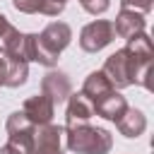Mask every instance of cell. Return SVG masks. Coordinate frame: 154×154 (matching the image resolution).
Listing matches in <instances>:
<instances>
[{
    "mask_svg": "<svg viewBox=\"0 0 154 154\" xmlns=\"http://www.w3.org/2000/svg\"><path fill=\"white\" fill-rule=\"evenodd\" d=\"M67 147L79 154H106L111 149V135L87 123L67 128Z\"/></svg>",
    "mask_w": 154,
    "mask_h": 154,
    "instance_id": "7a4b0ae2",
    "label": "cell"
},
{
    "mask_svg": "<svg viewBox=\"0 0 154 154\" xmlns=\"http://www.w3.org/2000/svg\"><path fill=\"white\" fill-rule=\"evenodd\" d=\"M60 135H63V130L55 125H48V123L36 125L31 154H60Z\"/></svg>",
    "mask_w": 154,
    "mask_h": 154,
    "instance_id": "277c9868",
    "label": "cell"
},
{
    "mask_svg": "<svg viewBox=\"0 0 154 154\" xmlns=\"http://www.w3.org/2000/svg\"><path fill=\"white\" fill-rule=\"evenodd\" d=\"M5 63H7L5 84H7V87H19V84H24V82H26V75H29L26 60H24V58H5Z\"/></svg>",
    "mask_w": 154,
    "mask_h": 154,
    "instance_id": "7c38bea8",
    "label": "cell"
},
{
    "mask_svg": "<svg viewBox=\"0 0 154 154\" xmlns=\"http://www.w3.org/2000/svg\"><path fill=\"white\" fill-rule=\"evenodd\" d=\"M5 77H7V63L5 58H0V84H5Z\"/></svg>",
    "mask_w": 154,
    "mask_h": 154,
    "instance_id": "e0dca14e",
    "label": "cell"
},
{
    "mask_svg": "<svg viewBox=\"0 0 154 154\" xmlns=\"http://www.w3.org/2000/svg\"><path fill=\"white\" fill-rule=\"evenodd\" d=\"M116 87L108 82V77L103 75V72H91L89 77H87V82H84V89H82V94L91 101V106L101 99V96H106L108 91H113Z\"/></svg>",
    "mask_w": 154,
    "mask_h": 154,
    "instance_id": "30bf717a",
    "label": "cell"
},
{
    "mask_svg": "<svg viewBox=\"0 0 154 154\" xmlns=\"http://www.w3.org/2000/svg\"><path fill=\"white\" fill-rule=\"evenodd\" d=\"M7 26H10V24H7V19H5V17H2V14H0V34H2V31H5V29H7Z\"/></svg>",
    "mask_w": 154,
    "mask_h": 154,
    "instance_id": "ac0fdd59",
    "label": "cell"
},
{
    "mask_svg": "<svg viewBox=\"0 0 154 154\" xmlns=\"http://www.w3.org/2000/svg\"><path fill=\"white\" fill-rule=\"evenodd\" d=\"M48 2H51V7H53V12L58 14V12H63V7H65V2H67V0H48Z\"/></svg>",
    "mask_w": 154,
    "mask_h": 154,
    "instance_id": "2e32d148",
    "label": "cell"
},
{
    "mask_svg": "<svg viewBox=\"0 0 154 154\" xmlns=\"http://www.w3.org/2000/svg\"><path fill=\"white\" fill-rule=\"evenodd\" d=\"M0 154H17V152H14V149H12V147H10V144H5V147H2V149H0Z\"/></svg>",
    "mask_w": 154,
    "mask_h": 154,
    "instance_id": "d6986e66",
    "label": "cell"
},
{
    "mask_svg": "<svg viewBox=\"0 0 154 154\" xmlns=\"http://www.w3.org/2000/svg\"><path fill=\"white\" fill-rule=\"evenodd\" d=\"M101 72L108 77V82L113 87H128V84H135V82L142 84V87H149L152 58L149 55H137L125 46L106 60Z\"/></svg>",
    "mask_w": 154,
    "mask_h": 154,
    "instance_id": "6da1fadb",
    "label": "cell"
},
{
    "mask_svg": "<svg viewBox=\"0 0 154 154\" xmlns=\"http://www.w3.org/2000/svg\"><path fill=\"white\" fill-rule=\"evenodd\" d=\"M22 113L26 116V120H29L31 125H46V123H51V118H53V101H51L46 94L31 96V99H26Z\"/></svg>",
    "mask_w": 154,
    "mask_h": 154,
    "instance_id": "5b68a950",
    "label": "cell"
},
{
    "mask_svg": "<svg viewBox=\"0 0 154 154\" xmlns=\"http://www.w3.org/2000/svg\"><path fill=\"white\" fill-rule=\"evenodd\" d=\"M123 10H140V12H149L152 10V0H120Z\"/></svg>",
    "mask_w": 154,
    "mask_h": 154,
    "instance_id": "9a60e30c",
    "label": "cell"
},
{
    "mask_svg": "<svg viewBox=\"0 0 154 154\" xmlns=\"http://www.w3.org/2000/svg\"><path fill=\"white\" fill-rule=\"evenodd\" d=\"M113 31L123 38H132V36L144 31V17L135 10H120V14L113 24Z\"/></svg>",
    "mask_w": 154,
    "mask_h": 154,
    "instance_id": "8992f818",
    "label": "cell"
},
{
    "mask_svg": "<svg viewBox=\"0 0 154 154\" xmlns=\"http://www.w3.org/2000/svg\"><path fill=\"white\" fill-rule=\"evenodd\" d=\"M113 24L111 22H106V19H96V22H91V24H87L84 29H82V34H79V46L84 48V51H89V53H96V51H101L103 46H108L111 41H113Z\"/></svg>",
    "mask_w": 154,
    "mask_h": 154,
    "instance_id": "3957f363",
    "label": "cell"
},
{
    "mask_svg": "<svg viewBox=\"0 0 154 154\" xmlns=\"http://www.w3.org/2000/svg\"><path fill=\"white\" fill-rule=\"evenodd\" d=\"M12 5L19 12H43V14H53V7L48 0H12Z\"/></svg>",
    "mask_w": 154,
    "mask_h": 154,
    "instance_id": "4fadbf2b",
    "label": "cell"
},
{
    "mask_svg": "<svg viewBox=\"0 0 154 154\" xmlns=\"http://www.w3.org/2000/svg\"><path fill=\"white\" fill-rule=\"evenodd\" d=\"M116 123H118V130H120L125 137H137V135H142V130L147 128L144 116H142L140 111H135V108H125V113H123Z\"/></svg>",
    "mask_w": 154,
    "mask_h": 154,
    "instance_id": "8fae6325",
    "label": "cell"
},
{
    "mask_svg": "<svg viewBox=\"0 0 154 154\" xmlns=\"http://www.w3.org/2000/svg\"><path fill=\"white\" fill-rule=\"evenodd\" d=\"M91 116H94L91 101H89L84 94H72V96H70V103H67V120H65V125H67V128L82 125V123H87Z\"/></svg>",
    "mask_w": 154,
    "mask_h": 154,
    "instance_id": "52a82bcc",
    "label": "cell"
},
{
    "mask_svg": "<svg viewBox=\"0 0 154 154\" xmlns=\"http://www.w3.org/2000/svg\"><path fill=\"white\" fill-rule=\"evenodd\" d=\"M43 94L55 103V101H65L70 96V79L63 75V72H48L43 77V84H41Z\"/></svg>",
    "mask_w": 154,
    "mask_h": 154,
    "instance_id": "ba28073f",
    "label": "cell"
},
{
    "mask_svg": "<svg viewBox=\"0 0 154 154\" xmlns=\"http://www.w3.org/2000/svg\"><path fill=\"white\" fill-rule=\"evenodd\" d=\"M79 5L91 14H101L108 10V0H79Z\"/></svg>",
    "mask_w": 154,
    "mask_h": 154,
    "instance_id": "5bb4252c",
    "label": "cell"
},
{
    "mask_svg": "<svg viewBox=\"0 0 154 154\" xmlns=\"http://www.w3.org/2000/svg\"><path fill=\"white\" fill-rule=\"evenodd\" d=\"M125 108H128V103H125V99H123L120 94H116V89L108 91L106 96H101V99L94 103V113H99V116H103V118H108V120H118V118L125 113Z\"/></svg>",
    "mask_w": 154,
    "mask_h": 154,
    "instance_id": "9c48e42d",
    "label": "cell"
}]
</instances>
